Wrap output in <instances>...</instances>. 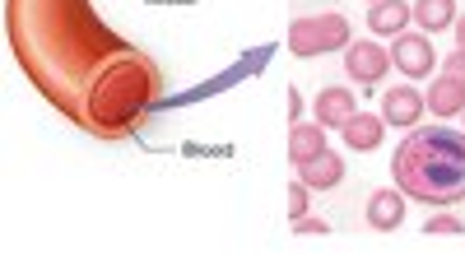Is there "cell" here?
<instances>
[{
	"label": "cell",
	"mask_w": 465,
	"mask_h": 265,
	"mask_svg": "<svg viewBox=\"0 0 465 265\" xmlns=\"http://www.w3.org/2000/svg\"><path fill=\"white\" fill-rule=\"evenodd\" d=\"M349 47V19L344 15H302L289 24V52L312 61L322 52H344Z\"/></svg>",
	"instance_id": "obj_2"
},
{
	"label": "cell",
	"mask_w": 465,
	"mask_h": 265,
	"mask_svg": "<svg viewBox=\"0 0 465 265\" xmlns=\"http://www.w3.org/2000/svg\"><path fill=\"white\" fill-rule=\"evenodd\" d=\"M293 229H298V233H326V219H312V214H302V219H293Z\"/></svg>",
	"instance_id": "obj_18"
},
{
	"label": "cell",
	"mask_w": 465,
	"mask_h": 265,
	"mask_svg": "<svg viewBox=\"0 0 465 265\" xmlns=\"http://www.w3.org/2000/svg\"><path fill=\"white\" fill-rule=\"evenodd\" d=\"M372 5H377V0H372Z\"/></svg>",
	"instance_id": "obj_21"
},
{
	"label": "cell",
	"mask_w": 465,
	"mask_h": 265,
	"mask_svg": "<svg viewBox=\"0 0 465 265\" xmlns=\"http://www.w3.org/2000/svg\"><path fill=\"white\" fill-rule=\"evenodd\" d=\"M307 191H312V186H307L302 177L289 182V219H302L307 214Z\"/></svg>",
	"instance_id": "obj_14"
},
{
	"label": "cell",
	"mask_w": 465,
	"mask_h": 265,
	"mask_svg": "<svg viewBox=\"0 0 465 265\" xmlns=\"http://www.w3.org/2000/svg\"><path fill=\"white\" fill-rule=\"evenodd\" d=\"M405 191H391V186H381V191H372L368 196V223L377 233H391V229H401L405 223Z\"/></svg>",
	"instance_id": "obj_7"
},
{
	"label": "cell",
	"mask_w": 465,
	"mask_h": 265,
	"mask_svg": "<svg viewBox=\"0 0 465 265\" xmlns=\"http://www.w3.org/2000/svg\"><path fill=\"white\" fill-rule=\"evenodd\" d=\"M456 47H465V15L456 19Z\"/></svg>",
	"instance_id": "obj_19"
},
{
	"label": "cell",
	"mask_w": 465,
	"mask_h": 265,
	"mask_svg": "<svg viewBox=\"0 0 465 265\" xmlns=\"http://www.w3.org/2000/svg\"><path fill=\"white\" fill-rule=\"evenodd\" d=\"M317 126H326V131H344V122L359 112V103H354V93H349L344 84H331V89H322L317 93Z\"/></svg>",
	"instance_id": "obj_6"
},
{
	"label": "cell",
	"mask_w": 465,
	"mask_h": 265,
	"mask_svg": "<svg viewBox=\"0 0 465 265\" xmlns=\"http://www.w3.org/2000/svg\"><path fill=\"white\" fill-rule=\"evenodd\" d=\"M298 177L312 186V191H331V186L344 182V159L335 154V149H322L312 163H302V168H298Z\"/></svg>",
	"instance_id": "obj_9"
},
{
	"label": "cell",
	"mask_w": 465,
	"mask_h": 265,
	"mask_svg": "<svg viewBox=\"0 0 465 265\" xmlns=\"http://www.w3.org/2000/svg\"><path fill=\"white\" fill-rule=\"evenodd\" d=\"M344 149H359V154H372V149L381 144L386 135V117H377V112H354V117L344 122Z\"/></svg>",
	"instance_id": "obj_8"
},
{
	"label": "cell",
	"mask_w": 465,
	"mask_h": 265,
	"mask_svg": "<svg viewBox=\"0 0 465 265\" xmlns=\"http://www.w3.org/2000/svg\"><path fill=\"white\" fill-rule=\"evenodd\" d=\"M460 117H465V112H460Z\"/></svg>",
	"instance_id": "obj_20"
},
{
	"label": "cell",
	"mask_w": 465,
	"mask_h": 265,
	"mask_svg": "<svg viewBox=\"0 0 465 265\" xmlns=\"http://www.w3.org/2000/svg\"><path fill=\"white\" fill-rule=\"evenodd\" d=\"M391 177L410 201L423 205L465 201V131L414 126L391 159Z\"/></svg>",
	"instance_id": "obj_1"
},
{
	"label": "cell",
	"mask_w": 465,
	"mask_h": 265,
	"mask_svg": "<svg viewBox=\"0 0 465 265\" xmlns=\"http://www.w3.org/2000/svg\"><path fill=\"white\" fill-rule=\"evenodd\" d=\"M423 233H429V238H438V233H465V223L451 219V214H433L429 223H423Z\"/></svg>",
	"instance_id": "obj_15"
},
{
	"label": "cell",
	"mask_w": 465,
	"mask_h": 265,
	"mask_svg": "<svg viewBox=\"0 0 465 265\" xmlns=\"http://www.w3.org/2000/svg\"><path fill=\"white\" fill-rule=\"evenodd\" d=\"M442 74H451V80H460V84H465V47H456V52L442 61Z\"/></svg>",
	"instance_id": "obj_16"
},
{
	"label": "cell",
	"mask_w": 465,
	"mask_h": 265,
	"mask_svg": "<svg viewBox=\"0 0 465 265\" xmlns=\"http://www.w3.org/2000/svg\"><path fill=\"white\" fill-rule=\"evenodd\" d=\"M386 70H391V52L377 47V43H368V37H363V43H349V47H344V74H349L354 84L372 89Z\"/></svg>",
	"instance_id": "obj_3"
},
{
	"label": "cell",
	"mask_w": 465,
	"mask_h": 265,
	"mask_svg": "<svg viewBox=\"0 0 465 265\" xmlns=\"http://www.w3.org/2000/svg\"><path fill=\"white\" fill-rule=\"evenodd\" d=\"M322 149H331V144H326V126H317V122H312V126H302V122L289 126V163L302 168V163H312Z\"/></svg>",
	"instance_id": "obj_11"
},
{
	"label": "cell",
	"mask_w": 465,
	"mask_h": 265,
	"mask_svg": "<svg viewBox=\"0 0 465 265\" xmlns=\"http://www.w3.org/2000/svg\"><path fill=\"white\" fill-rule=\"evenodd\" d=\"M391 65H401V74H410V80H423V74H433V65H438L433 43L423 33H401L391 43Z\"/></svg>",
	"instance_id": "obj_4"
},
{
	"label": "cell",
	"mask_w": 465,
	"mask_h": 265,
	"mask_svg": "<svg viewBox=\"0 0 465 265\" xmlns=\"http://www.w3.org/2000/svg\"><path fill=\"white\" fill-rule=\"evenodd\" d=\"M423 98H429V112H438V122L442 117H460V112H465V84L451 80V74H438Z\"/></svg>",
	"instance_id": "obj_10"
},
{
	"label": "cell",
	"mask_w": 465,
	"mask_h": 265,
	"mask_svg": "<svg viewBox=\"0 0 465 265\" xmlns=\"http://www.w3.org/2000/svg\"><path fill=\"white\" fill-rule=\"evenodd\" d=\"M410 5L405 0H377V5L368 10V28L377 33V37H401L405 33V24H410Z\"/></svg>",
	"instance_id": "obj_12"
},
{
	"label": "cell",
	"mask_w": 465,
	"mask_h": 265,
	"mask_svg": "<svg viewBox=\"0 0 465 265\" xmlns=\"http://www.w3.org/2000/svg\"><path fill=\"white\" fill-rule=\"evenodd\" d=\"M429 112V98H423L414 84H401V89H386L381 93V117H386V126H419V117Z\"/></svg>",
	"instance_id": "obj_5"
},
{
	"label": "cell",
	"mask_w": 465,
	"mask_h": 265,
	"mask_svg": "<svg viewBox=\"0 0 465 265\" xmlns=\"http://www.w3.org/2000/svg\"><path fill=\"white\" fill-rule=\"evenodd\" d=\"M414 19L423 33L456 28V0H414Z\"/></svg>",
	"instance_id": "obj_13"
},
{
	"label": "cell",
	"mask_w": 465,
	"mask_h": 265,
	"mask_svg": "<svg viewBox=\"0 0 465 265\" xmlns=\"http://www.w3.org/2000/svg\"><path fill=\"white\" fill-rule=\"evenodd\" d=\"M284 107H289V126H298V117H302V93L289 84V98H284Z\"/></svg>",
	"instance_id": "obj_17"
}]
</instances>
